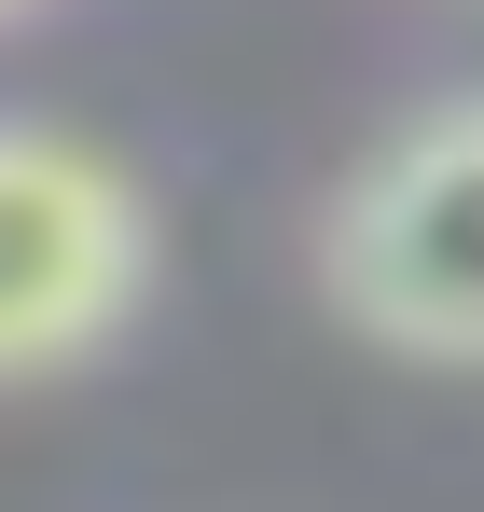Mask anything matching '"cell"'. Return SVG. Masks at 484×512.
I'll return each instance as SVG.
<instances>
[{"mask_svg":"<svg viewBox=\"0 0 484 512\" xmlns=\"http://www.w3.org/2000/svg\"><path fill=\"white\" fill-rule=\"evenodd\" d=\"M153 194L70 125L0 111V388H42L139 319Z\"/></svg>","mask_w":484,"mask_h":512,"instance_id":"7a4b0ae2","label":"cell"},{"mask_svg":"<svg viewBox=\"0 0 484 512\" xmlns=\"http://www.w3.org/2000/svg\"><path fill=\"white\" fill-rule=\"evenodd\" d=\"M0 14H28V0H0Z\"/></svg>","mask_w":484,"mask_h":512,"instance_id":"3957f363","label":"cell"},{"mask_svg":"<svg viewBox=\"0 0 484 512\" xmlns=\"http://www.w3.org/2000/svg\"><path fill=\"white\" fill-rule=\"evenodd\" d=\"M319 291L402 360H484V84L402 111L319 208Z\"/></svg>","mask_w":484,"mask_h":512,"instance_id":"6da1fadb","label":"cell"}]
</instances>
